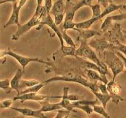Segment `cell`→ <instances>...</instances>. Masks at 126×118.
Segmentation results:
<instances>
[{"label":"cell","mask_w":126,"mask_h":118,"mask_svg":"<svg viewBox=\"0 0 126 118\" xmlns=\"http://www.w3.org/2000/svg\"><path fill=\"white\" fill-rule=\"evenodd\" d=\"M57 81L68 82H74L81 84L83 86L89 88L93 94L95 92H99L98 83H97V82H91L88 81L87 79L84 78L83 77L80 76V75H79V76H77V75H75V76H71V75L55 76L45 80V81L43 82V83L46 85L49 83Z\"/></svg>","instance_id":"1"},{"label":"cell","mask_w":126,"mask_h":118,"mask_svg":"<svg viewBox=\"0 0 126 118\" xmlns=\"http://www.w3.org/2000/svg\"><path fill=\"white\" fill-rule=\"evenodd\" d=\"M104 59L105 63L113 72V77L111 80L115 81L117 75L124 71L123 61L116 53L111 51L105 52Z\"/></svg>","instance_id":"2"},{"label":"cell","mask_w":126,"mask_h":118,"mask_svg":"<svg viewBox=\"0 0 126 118\" xmlns=\"http://www.w3.org/2000/svg\"><path fill=\"white\" fill-rule=\"evenodd\" d=\"M80 47L76 50V57H79L86 60L93 62L102 66L104 63L101 61L92 48L89 46L86 40H79Z\"/></svg>","instance_id":"3"},{"label":"cell","mask_w":126,"mask_h":118,"mask_svg":"<svg viewBox=\"0 0 126 118\" xmlns=\"http://www.w3.org/2000/svg\"><path fill=\"white\" fill-rule=\"evenodd\" d=\"M123 4H115L114 3H111L104 9V11L102 12L100 16L98 17H92L91 19L87 20V21H83V22H78L76 23V28H79V29H89L90 27L92 26L93 24L98 21V20L101 19L105 16L112 13L116 11L120 10L121 7L123 6Z\"/></svg>","instance_id":"4"},{"label":"cell","mask_w":126,"mask_h":118,"mask_svg":"<svg viewBox=\"0 0 126 118\" xmlns=\"http://www.w3.org/2000/svg\"><path fill=\"white\" fill-rule=\"evenodd\" d=\"M41 22V19L39 17H37V16L33 15V17L28 22H26L25 24L23 25H17L18 28H17V32L14 34L12 35V37H11V40L15 41L17 40L22 35L27 33L31 28L36 25H39Z\"/></svg>","instance_id":"5"},{"label":"cell","mask_w":126,"mask_h":118,"mask_svg":"<svg viewBox=\"0 0 126 118\" xmlns=\"http://www.w3.org/2000/svg\"><path fill=\"white\" fill-rule=\"evenodd\" d=\"M7 55L10 56L12 58H14L18 63L20 65L22 66V70L25 72V69L26 66L28 65L29 63H32V62H36V63H41V64H47L48 66H50V63L48 62L44 61V60L41 59H39L38 58H27V57L19 55V54L15 53L14 52L12 51L11 50L7 51Z\"/></svg>","instance_id":"6"},{"label":"cell","mask_w":126,"mask_h":118,"mask_svg":"<svg viewBox=\"0 0 126 118\" xmlns=\"http://www.w3.org/2000/svg\"><path fill=\"white\" fill-rule=\"evenodd\" d=\"M62 98V96H46L43 95H38L37 93H28L14 97V100H19L22 102L26 101H43L47 99H60Z\"/></svg>","instance_id":"7"},{"label":"cell","mask_w":126,"mask_h":118,"mask_svg":"<svg viewBox=\"0 0 126 118\" xmlns=\"http://www.w3.org/2000/svg\"><path fill=\"white\" fill-rule=\"evenodd\" d=\"M47 25L48 27H50L54 32H55V35H57V36L59 38V40H60V48H63V47L65 46L64 45V40L63 39L62 37V34L61 30H60V28H59V27L58 25H57L55 24V22H54V20H53V19L52 18L51 15L50 14H48L46 17H44L43 20L41 21V22H40L39 25V27H40V26L42 25Z\"/></svg>","instance_id":"8"},{"label":"cell","mask_w":126,"mask_h":118,"mask_svg":"<svg viewBox=\"0 0 126 118\" xmlns=\"http://www.w3.org/2000/svg\"><path fill=\"white\" fill-rule=\"evenodd\" d=\"M22 7H20L17 2L12 3V11L11 13L9 19L6 22V24L4 25V28H6L8 26L11 25H18L19 21V14L20 11Z\"/></svg>","instance_id":"9"},{"label":"cell","mask_w":126,"mask_h":118,"mask_svg":"<svg viewBox=\"0 0 126 118\" xmlns=\"http://www.w3.org/2000/svg\"><path fill=\"white\" fill-rule=\"evenodd\" d=\"M89 45L91 48H94L97 51L103 52L106 49H110L111 44L108 43V41L103 38H99L91 40L89 42Z\"/></svg>","instance_id":"10"},{"label":"cell","mask_w":126,"mask_h":118,"mask_svg":"<svg viewBox=\"0 0 126 118\" xmlns=\"http://www.w3.org/2000/svg\"><path fill=\"white\" fill-rule=\"evenodd\" d=\"M11 110H15L17 112L20 113L25 116H31L36 118H47L40 110H33L29 108H10Z\"/></svg>","instance_id":"11"},{"label":"cell","mask_w":126,"mask_h":118,"mask_svg":"<svg viewBox=\"0 0 126 118\" xmlns=\"http://www.w3.org/2000/svg\"><path fill=\"white\" fill-rule=\"evenodd\" d=\"M25 72L22 69H17L15 75L11 80V87L17 92V95L20 94V85L22 80V75Z\"/></svg>","instance_id":"12"},{"label":"cell","mask_w":126,"mask_h":118,"mask_svg":"<svg viewBox=\"0 0 126 118\" xmlns=\"http://www.w3.org/2000/svg\"><path fill=\"white\" fill-rule=\"evenodd\" d=\"M85 72H86L87 77L91 80H94L95 82H103L104 84H108V79L107 78H105L102 76L97 71L93 70V69H85Z\"/></svg>","instance_id":"13"},{"label":"cell","mask_w":126,"mask_h":118,"mask_svg":"<svg viewBox=\"0 0 126 118\" xmlns=\"http://www.w3.org/2000/svg\"><path fill=\"white\" fill-rule=\"evenodd\" d=\"M68 91L69 88L67 87H65L63 89V95L62 98V100L60 102H59L60 106H62V108L66 109V110H68L70 111H74V112H76V111L73 110V108L71 106V101L68 100Z\"/></svg>","instance_id":"14"},{"label":"cell","mask_w":126,"mask_h":118,"mask_svg":"<svg viewBox=\"0 0 126 118\" xmlns=\"http://www.w3.org/2000/svg\"><path fill=\"white\" fill-rule=\"evenodd\" d=\"M49 100H50V99H47V100H44L43 101H40V103L42 105L41 108L40 109L41 112H50V111H58V110L62 109L59 103H50L49 102Z\"/></svg>","instance_id":"15"},{"label":"cell","mask_w":126,"mask_h":118,"mask_svg":"<svg viewBox=\"0 0 126 118\" xmlns=\"http://www.w3.org/2000/svg\"><path fill=\"white\" fill-rule=\"evenodd\" d=\"M75 30L77 31L79 33V40H86L92 38L95 36L100 35V32L94 30L89 29H79V28H75Z\"/></svg>","instance_id":"16"},{"label":"cell","mask_w":126,"mask_h":118,"mask_svg":"<svg viewBox=\"0 0 126 118\" xmlns=\"http://www.w3.org/2000/svg\"><path fill=\"white\" fill-rule=\"evenodd\" d=\"M76 11L75 10V4L73 3L71 0H66L65 4V21H73Z\"/></svg>","instance_id":"17"},{"label":"cell","mask_w":126,"mask_h":118,"mask_svg":"<svg viewBox=\"0 0 126 118\" xmlns=\"http://www.w3.org/2000/svg\"><path fill=\"white\" fill-rule=\"evenodd\" d=\"M65 11V4H64L63 0H57L56 2L53 4L50 13L55 16L56 15L64 14Z\"/></svg>","instance_id":"18"},{"label":"cell","mask_w":126,"mask_h":118,"mask_svg":"<svg viewBox=\"0 0 126 118\" xmlns=\"http://www.w3.org/2000/svg\"><path fill=\"white\" fill-rule=\"evenodd\" d=\"M94 94L95 95L96 98L99 100L100 103L102 104V106L105 108H106V106H107V105L108 101L110 100H112V98H113L112 95H111L109 93L108 94H103V93L100 92L99 91L94 93Z\"/></svg>","instance_id":"19"},{"label":"cell","mask_w":126,"mask_h":118,"mask_svg":"<svg viewBox=\"0 0 126 118\" xmlns=\"http://www.w3.org/2000/svg\"><path fill=\"white\" fill-rule=\"evenodd\" d=\"M71 106H72V108L73 109L78 108L81 110H83L84 111H85L89 116L94 111L93 108H91V106H89V105H81V104L78 103L77 101H73V103H71Z\"/></svg>","instance_id":"20"},{"label":"cell","mask_w":126,"mask_h":118,"mask_svg":"<svg viewBox=\"0 0 126 118\" xmlns=\"http://www.w3.org/2000/svg\"><path fill=\"white\" fill-rule=\"evenodd\" d=\"M44 85H46L44 83H39V84H37V85H34V86L31 87L27 88V89H25V90H22V91L20 92V94L18 95H23V94H28V93H37L38 92H39L41 89L43 87H44Z\"/></svg>","instance_id":"21"},{"label":"cell","mask_w":126,"mask_h":118,"mask_svg":"<svg viewBox=\"0 0 126 118\" xmlns=\"http://www.w3.org/2000/svg\"><path fill=\"white\" fill-rule=\"evenodd\" d=\"M39 82L36 80H23L22 79L20 82V91H22V90H25V89H27V88L31 87L34 86V85L39 84Z\"/></svg>","instance_id":"22"},{"label":"cell","mask_w":126,"mask_h":118,"mask_svg":"<svg viewBox=\"0 0 126 118\" xmlns=\"http://www.w3.org/2000/svg\"><path fill=\"white\" fill-rule=\"evenodd\" d=\"M60 49L65 56H70L76 57V47L65 45L63 48H61Z\"/></svg>","instance_id":"23"},{"label":"cell","mask_w":126,"mask_h":118,"mask_svg":"<svg viewBox=\"0 0 126 118\" xmlns=\"http://www.w3.org/2000/svg\"><path fill=\"white\" fill-rule=\"evenodd\" d=\"M110 50H116L118 51L121 52V53L124 54L126 57V45L121 44L119 42H117V45H111Z\"/></svg>","instance_id":"24"},{"label":"cell","mask_w":126,"mask_h":118,"mask_svg":"<svg viewBox=\"0 0 126 118\" xmlns=\"http://www.w3.org/2000/svg\"><path fill=\"white\" fill-rule=\"evenodd\" d=\"M92 108H93V110L94 112L102 115V116H103L105 118H110L109 115H108V114L107 113V111H106L105 108L103 106H101L98 105H94V106H92Z\"/></svg>","instance_id":"25"},{"label":"cell","mask_w":126,"mask_h":118,"mask_svg":"<svg viewBox=\"0 0 126 118\" xmlns=\"http://www.w3.org/2000/svg\"><path fill=\"white\" fill-rule=\"evenodd\" d=\"M60 30H61L62 34L63 39V40L66 42V44L68 45L69 46H71V47H76V45H75V43H74L73 39L71 38V37H70V36H69L67 34V33H66V30H64L63 28V29L60 28Z\"/></svg>","instance_id":"26"},{"label":"cell","mask_w":126,"mask_h":118,"mask_svg":"<svg viewBox=\"0 0 126 118\" xmlns=\"http://www.w3.org/2000/svg\"><path fill=\"white\" fill-rule=\"evenodd\" d=\"M112 19H111L110 16H107L103 22L102 23V25H101V30L103 31V32H106L111 27L112 25Z\"/></svg>","instance_id":"27"},{"label":"cell","mask_w":126,"mask_h":118,"mask_svg":"<svg viewBox=\"0 0 126 118\" xmlns=\"http://www.w3.org/2000/svg\"><path fill=\"white\" fill-rule=\"evenodd\" d=\"M92 0H80L78 2L75 4V9L77 11L78 10L81 9V7H84V6H89L91 7L92 6Z\"/></svg>","instance_id":"28"},{"label":"cell","mask_w":126,"mask_h":118,"mask_svg":"<svg viewBox=\"0 0 126 118\" xmlns=\"http://www.w3.org/2000/svg\"><path fill=\"white\" fill-rule=\"evenodd\" d=\"M10 86H11V82L8 79L0 81V87L2 90H4L6 94H9L11 92L12 88L10 87Z\"/></svg>","instance_id":"29"},{"label":"cell","mask_w":126,"mask_h":118,"mask_svg":"<svg viewBox=\"0 0 126 118\" xmlns=\"http://www.w3.org/2000/svg\"><path fill=\"white\" fill-rule=\"evenodd\" d=\"M92 11V17H98L102 14L101 12V8L100 4H96L92 5L91 6Z\"/></svg>","instance_id":"30"},{"label":"cell","mask_w":126,"mask_h":118,"mask_svg":"<svg viewBox=\"0 0 126 118\" xmlns=\"http://www.w3.org/2000/svg\"><path fill=\"white\" fill-rule=\"evenodd\" d=\"M63 28L65 30H67L69 29L75 30L76 28V23L72 21H64L63 25Z\"/></svg>","instance_id":"31"},{"label":"cell","mask_w":126,"mask_h":118,"mask_svg":"<svg viewBox=\"0 0 126 118\" xmlns=\"http://www.w3.org/2000/svg\"><path fill=\"white\" fill-rule=\"evenodd\" d=\"M12 104V100H3L0 103L1 108L6 109V108H10Z\"/></svg>","instance_id":"32"},{"label":"cell","mask_w":126,"mask_h":118,"mask_svg":"<svg viewBox=\"0 0 126 118\" xmlns=\"http://www.w3.org/2000/svg\"><path fill=\"white\" fill-rule=\"evenodd\" d=\"M37 1V6L36 8L35 12H34V16H37V17H39L40 16L41 10L42 7V3H43V0H36Z\"/></svg>","instance_id":"33"},{"label":"cell","mask_w":126,"mask_h":118,"mask_svg":"<svg viewBox=\"0 0 126 118\" xmlns=\"http://www.w3.org/2000/svg\"><path fill=\"white\" fill-rule=\"evenodd\" d=\"M70 111H68V110H58L57 114L54 118H63L65 116L70 114Z\"/></svg>","instance_id":"34"},{"label":"cell","mask_w":126,"mask_h":118,"mask_svg":"<svg viewBox=\"0 0 126 118\" xmlns=\"http://www.w3.org/2000/svg\"><path fill=\"white\" fill-rule=\"evenodd\" d=\"M64 15H65V14H59L56 15V16H54V22H55V24L57 25H60V24L62 23V22L63 21L64 18Z\"/></svg>","instance_id":"35"},{"label":"cell","mask_w":126,"mask_h":118,"mask_svg":"<svg viewBox=\"0 0 126 118\" xmlns=\"http://www.w3.org/2000/svg\"><path fill=\"white\" fill-rule=\"evenodd\" d=\"M52 0H44V7L48 14L50 12V10L52 7Z\"/></svg>","instance_id":"36"},{"label":"cell","mask_w":126,"mask_h":118,"mask_svg":"<svg viewBox=\"0 0 126 118\" xmlns=\"http://www.w3.org/2000/svg\"><path fill=\"white\" fill-rule=\"evenodd\" d=\"M100 4L102 5L105 9L107 8L110 4L113 3V0H97Z\"/></svg>","instance_id":"37"},{"label":"cell","mask_w":126,"mask_h":118,"mask_svg":"<svg viewBox=\"0 0 126 118\" xmlns=\"http://www.w3.org/2000/svg\"><path fill=\"white\" fill-rule=\"evenodd\" d=\"M98 88H99V91L100 92L103 93V94H108L107 84L103 82L99 83L98 84Z\"/></svg>","instance_id":"38"},{"label":"cell","mask_w":126,"mask_h":118,"mask_svg":"<svg viewBox=\"0 0 126 118\" xmlns=\"http://www.w3.org/2000/svg\"><path fill=\"white\" fill-rule=\"evenodd\" d=\"M68 98L71 101H77L81 100L82 98V97H80V96L75 95H68Z\"/></svg>","instance_id":"39"},{"label":"cell","mask_w":126,"mask_h":118,"mask_svg":"<svg viewBox=\"0 0 126 118\" xmlns=\"http://www.w3.org/2000/svg\"><path fill=\"white\" fill-rule=\"evenodd\" d=\"M116 54L122 59V61H123V63H124V68L126 69V57L124 56L123 55V53H121V52L119 51H116Z\"/></svg>","instance_id":"40"},{"label":"cell","mask_w":126,"mask_h":118,"mask_svg":"<svg viewBox=\"0 0 126 118\" xmlns=\"http://www.w3.org/2000/svg\"><path fill=\"white\" fill-rule=\"evenodd\" d=\"M18 0H1V2H0V4H2L4 3H6V2H12V3H14V2H16Z\"/></svg>","instance_id":"41"},{"label":"cell","mask_w":126,"mask_h":118,"mask_svg":"<svg viewBox=\"0 0 126 118\" xmlns=\"http://www.w3.org/2000/svg\"><path fill=\"white\" fill-rule=\"evenodd\" d=\"M119 11H120L122 13H126V4H123V6H122L121 8L120 9Z\"/></svg>","instance_id":"42"},{"label":"cell","mask_w":126,"mask_h":118,"mask_svg":"<svg viewBox=\"0 0 126 118\" xmlns=\"http://www.w3.org/2000/svg\"><path fill=\"white\" fill-rule=\"evenodd\" d=\"M7 55V51H1V54H0V57L2 58L3 56Z\"/></svg>","instance_id":"43"},{"label":"cell","mask_w":126,"mask_h":118,"mask_svg":"<svg viewBox=\"0 0 126 118\" xmlns=\"http://www.w3.org/2000/svg\"><path fill=\"white\" fill-rule=\"evenodd\" d=\"M122 33H123V37L124 39H126V30H122Z\"/></svg>","instance_id":"44"},{"label":"cell","mask_w":126,"mask_h":118,"mask_svg":"<svg viewBox=\"0 0 126 118\" xmlns=\"http://www.w3.org/2000/svg\"><path fill=\"white\" fill-rule=\"evenodd\" d=\"M24 116H23V115H19V116H16V117H13V118H25Z\"/></svg>","instance_id":"45"},{"label":"cell","mask_w":126,"mask_h":118,"mask_svg":"<svg viewBox=\"0 0 126 118\" xmlns=\"http://www.w3.org/2000/svg\"><path fill=\"white\" fill-rule=\"evenodd\" d=\"M69 115H70V114H68V115H67L66 116H65L63 118H69Z\"/></svg>","instance_id":"46"},{"label":"cell","mask_w":126,"mask_h":118,"mask_svg":"<svg viewBox=\"0 0 126 118\" xmlns=\"http://www.w3.org/2000/svg\"><path fill=\"white\" fill-rule=\"evenodd\" d=\"M75 117H76V118H79V117H78V116H75Z\"/></svg>","instance_id":"47"}]
</instances>
